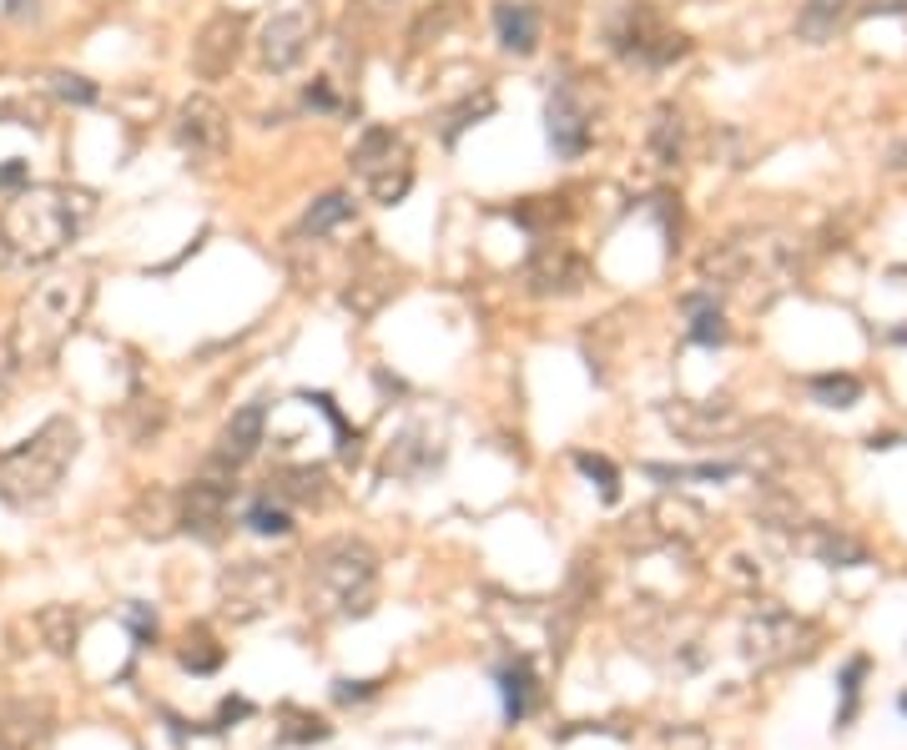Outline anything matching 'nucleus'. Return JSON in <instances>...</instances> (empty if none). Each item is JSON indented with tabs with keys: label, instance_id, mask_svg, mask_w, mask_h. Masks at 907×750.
<instances>
[{
	"label": "nucleus",
	"instance_id": "f257e3e1",
	"mask_svg": "<svg viewBox=\"0 0 907 750\" xmlns=\"http://www.w3.org/2000/svg\"><path fill=\"white\" fill-rule=\"evenodd\" d=\"M91 297H97V283H91L87 267L46 272L41 283L21 297V307H16V323H11L16 363H21V368H46V363L61 358L71 333L87 323Z\"/></svg>",
	"mask_w": 907,
	"mask_h": 750
},
{
	"label": "nucleus",
	"instance_id": "f03ea898",
	"mask_svg": "<svg viewBox=\"0 0 907 750\" xmlns=\"http://www.w3.org/2000/svg\"><path fill=\"white\" fill-rule=\"evenodd\" d=\"M97 202L81 186H21L0 207V247L16 262H51L81 237Z\"/></svg>",
	"mask_w": 907,
	"mask_h": 750
},
{
	"label": "nucleus",
	"instance_id": "7ed1b4c3",
	"mask_svg": "<svg viewBox=\"0 0 907 750\" xmlns=\"http://www.w3.org/2000/svg\"><path fill=\"white\" fill-rule=\"evenodd\" d=\"M81 454V428L67 414L46 418L31 438H21L16 448L0 454V504L16 514H31L41 504H51L67 484L71 464Z\"/></svg>",
	"mask_w": 907,
	"mask_h": 750
},
{
	"label": "nucleus",
	"instance_id": "20e7f679",
	"mask_svg": "<svg viewBox=\"0 0 907 750\" xmlns=\"http://www.w3.org/2000/svg\"><path fill=\"white\" fill-rule=\"evenodd\" d=\"M706 277L736 293L742 303H772L797 277V252L782 232H736L706 257Z\"/></svg>",
	"mask_w": 907,
	"mask_h": 750
},
{
	"label": "nucleus",
	"instance_id": "39448f33",
	"mask_svg": "<svg viewBox=\"0 0 907 750\" xmlns=\"http://www.w3.org/2000/svg\"><path fill=\"white\" fill-rule=\"evenodd\" d=\"M379 589V555L363 539H329L308 559V605L318 615H369Z\"/></svg>",
	"mask_w": 907,
	"mask_h": 750
},
{
	"label": "nucleus",
	"instance_id": "423d86ee",
	"mask_svg": "<svg viewBox=\"0 0 907 750\" xmlns=\"http://www.w3.org/2000/svg\"><path fill=\"white\" fill-rule=\"evenodd\" d=\"M349 162H353V172H359V182L369 186V196L383 202V207L404 202L409 186H414V152H409V142L394 126H369L359 136Z\"/></svg>",
	"mask_w": 907,
	"mask_h": 750
},
{
	"label": "nucleus",
	"instance_id": "0eeeda50",
	"mask_svg": "<svg viewBox=\"0 0 907 750\" xmlns=\"http://www.w3.org/2000/svg\"><path fill=\"white\" fill-rule=\"evenodd\" d=\"M318 41V6L313 0H293L278 16H268L263 31H258V65L283 77L293 65H303V55Z\"/></svg>",
	"mask_w": 907,
	"mask_h": 750
},
{
	"label": "nucleus",
	"instance_id": "6e6552de",
	"mask_svg": "<svg viewBox=\"0 0 907 750\" xmlns=\"http://www.w3.org/2000/svg\"><path fill=\"white\" fill-rule=\"evenodd\" d=\"M172 136L192 162L212 166V162H222L232 146V116L222 111V101H212V97H187L182 107H177Z\"/></svg>",
	"mask_w": 907,
	"mask_h": 750
},
{
	"label": "nucleus",
	"instance_id": "1a4fd4ad",
	"mask_svg": "<svg viewBox=\"0 0 907 750\" xmlns=\"http://www.w3.org/2000/svg\"><path fill=\"white\" fill-rule=\"evenodd\" d=\"M218 599L232 620H258V615H268L283 599V575L273 565H263V559H242V565H232L218 579Z\"/></svg>",
	"mask_w": 907,
	"mask_h": 750
},
{
	"label": "nucleus",
	"instance_id": "9d476101",
	"mask_svg": "<svg viewBox=\"0 0 907 750\" xmlns=\"http://www.w3.org/2000/svg\"><path fill=\"white\" fill-rule=\"evenodd\" d=\"M585 283H591V262H585V252L570 247V242L550 237V242H540V247L530 252L525 287L535 297H570V293H580Z\"/></svg>",
	"mask_w": 907,
	"mask_h": 750
},
{
	"label": "nucleus",
	"instance_id": "9b49d317",
	"mask_svg": "<svg viewBox=\"0 0 907 750\" xmlns=\"http://www.w3.org/2000/svg\"><path fill=\"white\" fill-rule=\"evenodd\" d=\"M611 45L641 65H666V61H676V55H686V41L671 36L645 6H625L621 21L611 26Z\"/></svg>",
	"mask_w": 907,
	"mask_h": 750
},
{
	"label": "nucleus",
	"instance_id": "f8f14e48",
	"mask_svg": "<svg viewBox=\"0 0 907 750\" xmlns=\"http://www.w3.org/2000/svg\"><path fill=\"white\" fill-rule=\"evenodd\" d=\"M242 41H248V21L238 11H218L202 21L198 41H192V71L202 81L232 77V65L242 61Z\"/></svg>",
	"mask_w": 907,
	"mask_h": 750
},
{
	"label": "nucleus",
	"instance_id": "ddd939ff",
	"mask_svg": "<svg viewBox=\"0 0 907 750\" xmlns=\"http://www.w3.org/2000/svg\"><path fill=\"white\" fill-rule=\"evenodd\" d=\"M228 509H232V474H218V468H208L198 484H187L177 494V524L192 529L198 539H218L222 524H228Z\"/></svg>",
	"mask_w": 907,
	"mask_h": 750
},
{
	"label": "nucleus",
	"instance_id": "4468645a",
	"mask_svg": "<svg viewBox=\"0 0 907 750\" xmlns=\"http://www.w3.org/2000/svg\"><path fill=\"white\" fill-rule=\"evenodd\" d=\"M263 428H268V403H248V408H238V414L228 418V428L218 434V448H212L208 468H218V474H238V468L263 448Z\"/></svg>",
	"mask_w": 907,
	"mask_h": 750
},
{
	"label": "nucleus",
	"instance_id": "2eb2a0df",
	"mask_svg": "<svg viewBox=\"0 0 907 750\" xmlns=\"http://www.w3.org/2000/svg\"><path fill=\"white\" fill-rule=\"evenodd\" d=\"M399 293V267L389 257H379V252H369V257L359 262V267L349 272V287H343V307H349L353 317H373L389 297Z\"/></svg>",
	"mask_w": 907,
	"mask_h": 750
},
{
	"label": "nucleus",
	"instance_id": "dca6fc26",
	"mask_svg": "<svg viewBox=\"0 0 907 750\" xmlns=\"http://www.w3.org/2000/svg\"><path fill=\"white\" fill-rule=\"evenodd\" d=\"M545 126H550V146L560 156H580L591 146V111L575 97V87H555L545 107Z\"/></svg>",
	"mask_w": 907,
	"mask_h": 750
},
{
	"label": "nucleus",
	"instance_id": "f3484780",
	"mask_svg": "<svg viewBox=\"0 0 907 750\" xmlns=\"http://www.w3.org/2000/svg\"><path fill=\"white\" fill-rule=\"evenodd\" d=\"M51 740V710L41 700H16L0 710V746L6 750H41Z\"/></svg>",
	"mask_w": 907,
	"mask_h": 750
},
{
	"label": "nucleus",
	"instance_id": "a211bd4d",
	"mask_svg": "<svg viewBox=\"0 0 907 750\" xmlns=\"http://www.w3.org/2000/svg\"><path fill=\"white\" fill-rule=\"evenodd\" d=\"M494 31L510 55H530L540 45V11L530 0H500L494 6Z\"/></svg>",
	"mask_w": 907,
	"mask_h": 750
},
{
	"label": "nucleus",
	"instance_id": "6ab92c4d",
	"mask_svg": "<svg viewBox=\"0 0 907 750\" xmlns=\"http://www.w3.org/2000/svg\"><path fill=\"white\" fill-rule=\"evenodd\" d=\"M681 146H686V121H681L676 107H661L656 121H651V156H656V166H676Z\"/></svg>",
	"mask_w": 907,
	"mask_h": 750
},
{
	"label": "nucleus",
	"instance_id": "aec40b11",
	"mask_svg": "<svg viewBox=\"0 0 907 750\" xmlns=\"http://www.w3.org/2000/svg\"><path fill=\"white\" fill-rule=\"evenodd\" d=\"M349 217H353V196L349 192H329V196H318L313 207H308V217H303V227L298 232L318 242V237H329V232H339Z\"/></svg>",
	"mask_w": 907,
	"mask_h": 750
},
{
	"label": "nucleus",
	"instance_id": "412c9836",
	"mask_svg": "<svg viewBox=\"0 0 907 750\" xmlns=\"http://www.w3.org/2000/svg\"><path fill=\"white\" fill-rule=\"evenodd\" d=\"M31 625H36V635H41L46 650L71 655V645H77V615H71L67 605H46Z\"/></svg>",
	"mask_w": 907,
	"mask_h": 750
},
{
	"label": "nucleus",
	"instance_id": "4be33fe9",
	"mask_svg": "<svg viewBox=\"0 0 907 750\" xmlns=\"http://www.w3.org/2000/svg\"><path fill=\"white\" fill-rule=\"evenodd\" d=\"M132 524L142 534H167L177 524V494H167V489L142 494V499H137V509H132Z\"/></svg>",
	"mask_w": 907,
	"mask_h": 750
},
{
	"label": "nucleus",
	"instance_id": "5701e85b",
	"mask_svg": "<svg viewBox=\"0 0 907 750\" xmlns=\"http://www.w3.org/2000/svg\"><path fill=\"white\" fill-rule=\"evenodd\" d=\"M812 398L827 403V408H853L863 398V383L853 373H822V378H812Z\"/></svg>",
	"mask_w": 907,
	"mask_h": 750
},
{
	"label": "nucleus",
	"instance_id": "b1692460",
	"mask_svg": "<svg viewBox=\"0 0 907 750\" xmlns=\"http://www.w3.org/2000/svg\"><path fill=\"white\" fill-rule=\"evenodd\" d=\"M842 11H847V0H807V11H802L797 31H802V36H812V41H822V36L837 31Z\"/></svg>",
	"mask_w": 907,
	"mask_h": 750
},
{
	"label": "nucleus",
	"instance_id": "393cba45",
	"mask_svg": "<svg viewBox=\"0 0 907 750\" xmlns=\"http://www.w3.org/2000/svg\"><path fill=\"white\" fill-rule=\"evenodd\" d=\"M686 307H691V337L696 343H726V317H722V307L711 303V297H686Z\"/></svg>",
	"mask_w": 907,
	"mask_h": 750
},
{
	"label": "nucleus",
	"instance_id": "a878e982",
	"mask_svg": "<svg viewBox=\"0 0 907 750\" xmlns=\"http://www.w3.org/2000/svg\"><path fill=\"white\" fill-rule=\"evenodd\" d=\"M666 418H671V428H681V434H691V438L711 434V428H732V424H736L732 414H716V418H711V414H701L696 403H681V408H671Z\"/></svg>",
	"mask_w": 907,
	"mask_h": 750
},
{
	"label": "nucleus",
	"instance_id": "bb28decb",
	"mask_svg": "<svg viewBox=\"0 0 907 750\" xmlns=\"http://www.w3.org/2000/svg\"><path fill=\"white\" fill-rule=\"evenodd\" d=\"M278 494L298 504H313V499H323V474L318 468H288L283 479H278Z\"/></svg>",
	"mask_w": 907,
	"mask_h": 750
},
{
	"label": "nucleus",
	"instance_id": "cd10ccee",
	"mask_svg": "<svg viewBox=\"0 0 907 750\" xmlns=\"http://www.w3.org/2000/svg\"><path fill=\"white\" fill-rule=\"evenodd\" d=\"M248 529H258V534H288L293 524H288V509H283V504L258 499V504L248 509Z\"/></svg>",
	"mask_w": 907,
	"mask_h": 750
},
{
	"label": "nucleus",
	"instance_id": "c85d7f7f",
	"mask_svg": "<svg viewBox=\"0 0 907 750\" xmlns=\"http://www.w3.org/2000/svg\"><path fill=\"white\" fill-rule=\"evenodd\" d=\"M46 81H51V97H61V101H77V107H91V101H97V87H91L87 77L56 71V77H46Z\"/></svg>",
	"mask_w": 907,
	"mask_h": 750
},
{
	"label": "nucleus",
	"instance_id": "c756f323",
	"mask_svg": "<svg viewBox=\"0 0 907 750\" xmlns=\"http://www.w3.org/2000/svg\"><path fill=\"white\" fill-rule=\"evenodd\" d=\"M525 700H530V670L520 665V670H504V710H510V720L525 716Z\"/></svg>",
	"mask_w": 907,
	"mask_h": 750
},
{
	"label": "nucleus",
	"instance_id": "7c9ffc66",
	"mask_svg": "<svg viewBox=\"0 0 907 750\" xmlns=\"http://www.w3.org/2000/svg\"><path fill=\"white\" fill-rule=\"evenodd\" d=\"M16 353H11V337H0V408L11 403V388H16Z\"/></svg>",
	"mask_w": 907,
	"mask_h": 750
},
{
	"label": "nucleus",
	"instance_id": "2f4dec72",
	"mask_svg": "<svg viewBox=\"0 0 907 750\" xmlns=\"http://www.w3.org/2000/svg\"><path fill=\"white\" fill-rule=\"evenodd\" d=\"M580 468H585V474H591V479H601L605 499H615V468L605 464V458H595V454H580Z\"/></svg>",
	"mask_w": 907,
	"mask_h": 750
},
{
	"label": "nucleus",
	"instance_id": "473e14b6",
	"mask_svg": "<svg viewBox=\"0 0 907 750\" xmlns=\"http://www.w3.org/2000/svg\"><path fill=\"white\" fill-rule=\"evenodd\" d=\"M21 186H31V172H26V162H6L0 166V192H21Z\"/></svg>",
	"mask_w": 907,
	"mask_h": 750
},
{
	"label": "nucleus",
	"instance_id": "72a5a7b5",
	"mask_svg": "<svg viewBox=\"0 0 907 750\" xmlns=\"http://www.w3.org/2000/svg\"><path fill=\"white\" fill-rule=\"evenodd\" d=\"M863 16H903L907 21V0H863Z\"/></svg>",
	"mask_w": 907,
	"mask_h": 750
},
{
	"label": "nucleus",
	"instance_id": "f704fd0d",
	"mask_svg": "<svg viewBox=\"0 0 907 750\" xmlns=\"http://www.w3.org/2000/svg\"><path fill=\"white\" fill-rule=\"evenodd\" d=\"M903 710H907V700H903Z\"/></svg>",
	"mask_w": 907,
	"mask_h": 750
}]
</instances>
